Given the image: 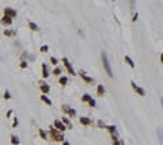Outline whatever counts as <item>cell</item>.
Wrapping results in <instances>:
<instances>
[{"label": "cell", "mask_w": 163, "mask_h": 145, "mask_svg": "<svg viewBox=\"0 0 163 145\" xmlns=\"http://www.w3.org/2000/svg\"><path fill=\"white\" fill-rule=\"evenodd\" d=\"M49 137H50L54 143H63V141H64L63 132L57 130L54 126H49Z\"/></svg>", "instance_id": "obj_1"}, {"label": "cell", "mask_w": 163, "mask_h": 145, "mask_svg": "<svg viewBox=\"0 0 163 145\" xmlns=\"http://www.w3.org/2000/svg\"><path fill=\"white\" fill-rule=\"evenodd\" d=\"M101 58H102V64H103V68H105V71H106L107 76L113 77V71H112V66H110V62H109V58H107L106 52H102Z\"/></svg>", "instance_id": "obj_2"}, {"label": "cell", "mask_w": 163, "mask_h": 145, "mask_svg": "<svg viewBox=\"0 0 163 145\" xmlns=\"http://www.w3.org/2000/svg\"><path fill=\"white\" fill-rule=\"evenodd\" d=\"M63 62H64V65H65V68H67V71L69 72V73L72 75V76H75V75H76V72H75V69H74V66L71 65V62L68 61V58H67V57H64L63 58Z\"/></svg>", "instance_id": "obj_3"}, {"label": "cell", "mask_w": 163, "mask_h": 145, "mask_svg": "<svg viewBox=\"0 0 163 145\" xmlns=\"http://www.w3.org/2000/svg\"><path fill=\"white\" fill-rule=\"evenodd\" d=\"M130 84H132V88L135 89V92H136V94H137V95H140V96H145V91H144V88L139 87L135 82H130Z\"/></svg>", "instance_id": "obj_4"}, {"label": "cell", "mask_w": 163, "mask_h": 145, "mask_svg": "<svg viewBox=\"0 0 163 145\" xmlns=\"http://www.w3.org/2000/svg\"><path fill=\"white\" fill-rule=\"evenodd\" d=\"M53 126L56 127L57 130H60V132H65V129H68V127L65 126V123H64L63 121H60V119H56V121H54Z\"/></svg>", "instance_id": "obj_5"}, {"label": "cell", "mask_w": 163, "mask_h": 145, "mask_svg": "<svg viewBox=\"0 0 163 145\" xmlns=\"http://www.w3.org/2000/svg\"><path fill=\"white\" fill-rule=\"evenodd\" d=\"M4 15H8V16H11V18H16V10H14V8H11V7H5L4 8Z\"/></svg>", "instance_id": "obj_6"}, {"label": "cell", "mask_w": 163, "mask_h": 145, "mask_svg": "<svg viewBox=\"0 0 163 145\" xmlns=\"http://www.w3.org/2000/svg\"><path fill=\"white\" fill-rule=\"evenodd\" d=\"M79 76H80L86 83H88V84L94 83V79H92V77H90V76H87V73H86L84 71H79Z\"/></svg>", "instance_id": "obj_7"}, {"label": "cell", "mask_w": 163, "mask_h": 145, "mask_svg": "<svg viewBox=\"0 0 163 145\" xmlns=\"http://www.w3.org/2000/svg\"><path fill=\"white\" fill-rule=\"evenodd\" d=\"M40 89H41V92H42V94H48V92L50 91V87H49V84L41 82V83H40Z\"/></svg>", "instance_id": "obj_8"}, {"label": "cell", "mask_w": 163, "mask_h": 145, "mask_svg": "<svg viewBox=\"0 0 163 145\" xmlns=\"http://www.w3.org/2000/svg\"><path fill=\"white\" fill-rule=\"evenodd\" d=\"M11 23H12V18H11V16L4 15V16L1 18V25H3V26H10Z\"/></svg>", "instance_id": "obj_9"}, {"label": "cell", "mask_w": 163, "mask_h": 145, "mask_svg": "<svg viewBox=\"0 0 163 145\" xmlns=\"http://www.w3.org/2000/svg\"><path fill=\"white\" fill-rule=\"evenodd\" d=\"M80 123L82 125H84V126H90V125L92 123V121L90 119V118H87V117H80Z\"/></svg>", "instance_id": "obj_10"}, {"label": "cell", "mask_w": 163, "mask_h": 145, "mask_svg": "<svg viewBox=\"0 0 163 145\" xmlns=\"http://www.w3.org/2000/svg\"><path fill=\"white\" fill-rule=\"evenodd\" d=\"M27 26H29V29H30L31 31H38V30H40L38 25H36V23L31 22V21H29V22H27Z\"/></svg>", "instance_id": "obj_11"}, {"label": "cell", "mask_w": 163, "mask_h": 145, "mask_svg": "<svg viewBox=\"0 0 163 145\" xmlns=\"http://www.w3.org/2000/svg\"><path fill=\"white\" fill-rule=\"evenodd\" d=\"M124 61H125V62H126V64H128V65H129V66H130V68H135V62H133V60H132V58H130V57H129V56H125V57H124Z\"/></svg>", "instance_id": "obj_12"}, {"label": "cell", "mask_w": 163, "mask_h": 145, "mask_svg": "<svg viewBox=\"0 0 163 145\" xmlns=\"http://www.w3.org/2000/svg\"><path fill=\"white\" fill-rule=\"evenodd\" d=\"M97 94H98V96H103L105 95V87L102 86V84H99V86L97 87Z\"/></svg>", "instance_id": "obj_13"}, {"label": "cell", "mask_w": 163, "mask_h": 145, "mask_svg": "<svg viewBox=\"0 0 163 145\" xmlns=\"http://www.w3.org/2000/svg\"><path fill=\"white\" fill-rule=\"evenodd\" d=\"M42 76L45 77V79L49 76V71H48V65H46V64H42Z\"/></svg>", "instance_id": "obj_14"}, {"label": "cell", "mask_w": 163, "mask_h": 145, "mask_svg": "<svg viewBox=\"0 0 163 145\" xmlns=\"http://www.w3.org/2000/svg\"><path fill=\"white\" fill-rule=\"evenodd\" d=\"M41 100H42V102H43V103H46V104H48V106H52V100H50V99H49V98H48V96H46V95H45V94H43V95H42V96H41Z\"/></svg>", "instance_id": "obj_15"}, {"label": "cell", "mask_w": 163, "mask_h": 145, "mask_svg": "<svg viewBox=\"0 0 163 145\" xmlns=\"http://www.w3.org/2000/svg\"><path fill=\"white\" fill-rule=\"evenodd\" d=\"M106 129L109 130L110 134H117V127L113 126V125H112V126H106Z\"/></svg>", "instance_id": "obj_16"}, {"label": "cell", "mask_w": 163, "mask_h": 145, "mask_svg": "<svg viewBox=\"0 0 163 145\" xmlns=\"http://www.w3.org/2000/svg\"><path fill=\"white\" fill-rule=\"evenodd\" d=\"M16 34L15 30H4V35L5 37H14Z\"/></svg>", "instance_id": "obj_17"}, {"label": "cell", "mask_w": 163, "mask_h": 145, "mask_svg": "<svg viewBox=\"0 0 163 145\" xmlns=\"http://www.w3.org/2000/svg\"><path fill=\"white\" fill-rule=\"evenodd\" d=\"M38 133H40V136H41V138H42V140H48V134H46L45 130L38 129Z\"/></svg>", "instance_id": "obj_18"}, {"label": "cell", "mask_w": 163, "mask_h": 145, "mask_svg": "<svg viewBox=\"0 0 163 145\" xmlns=\"http://www.w3.org/2000/svg\"><path fill=\"white\" fill-rule=\"evenodd\" d=\"M91 99H92V98L88 94H84L83 96H82V102H86V103H88V102H90V100H91Z\"/></svg>", "instance_id": "obj_19"}, {"label": "cell", "mask_w": 163, "mask_h": 145, "mask_svg": "<svg viewBox=\"0 0 163 145\" xmlns=\"http://www.w3.org/2000/svg\"><path fill=\"white\" fill-rule=\"evenodd\" d=\"M67 83H68V77L61 76V77H60V84H61V86H65Z\"/></svg>", "instance_id": "obj_20"}, {"label": "cell", "mask_w": 163, "mask_h": 145, "mask_svg": "<svg viewBox=\"0 0 163 145\" xmlns=\"http://www.w3.org/2000/svg\"><path fill=\"white\" fill-rule=\"evenodd\" d=\"M63 122L65 123V126H67V127H69V129L72 127V123H71V121H69L68 118H63Z\"/></svg>", "instance_id": "obj_21"}, {"label": "cell", "mask_w": 163, "mask_h": 145, "mask_svg": "<svg viewBox=\"0 0 163 145\" xmlns=\"http://www.w3.org/2000/svg\"><path fill=\"white\" fill-rule=\"evenodd\" d=\"M68 115H69V117H76V110H75V109H69V111H68Z\"/></svg>", "instance_id": "obj_22"}, {"label": "cell", "mask_w": 163, "mask_h": 145, "mask_svg": "<svg viewBox=\"0 0 163 145\" xmlns=\"http://www.w3.org/2000/svg\"><path fill=\"white\" fill-rule=\"evenodd\" d=\"M48 50H49V46H48V45H43V46H41V48H40V52H41V53H46Z\"/></svg>", "instance_id": "obj_23"}, {"label": "cell", "mask_w": 163, "mask_h": 145, "mask_svg": "<svg viewBox=\"0 0 163 145\" xmlns=\"http://www.w3.org/2000/svg\"><path fill=\"white\" fill-rule=\"evenodd\" d=\"M11 144H19V138L16 136H11Z\"/></svg>", "instance_id": "obj_24"}, {"label": "cell", "mask_w": 163, "mask_h": 145, "mask_svg": "<svg viewBox=\"0 0 163 145\" xmlns=\"http://www.w3.org/2000/svg\"><path fill=\"white\" fill-rule=\"evenodd\" d=\"M129 4H130V10L135 11V8H136V3H135V0H129Z\"/></svg>", "instance_id": "obj_25"}, {"label": "cell", "mask_w": 163, "mask_h": 145, "mask_svg": "<svg viewBox=\"0 0 163 145\" xmlns=\"http://www.w3.org/2000/svg\"><path fill=\"white\" fill-rule=\"evenodd\" d=\"M98 127H101V129H103V127H106V125H105V122L102 119L98 121Z\"/></svg>", "instance_id": "obj_26"}, {"label": "cell", "mask_w": 163, "mask_h": 145, "mask_svg": "<svg viewBox=\"0 0 163 145\" xmlns=\"http://www.w3.org/2000/svg\"><path fill=\"white\" fill-rule=\"evenodd\" d=\"M69 109H71V107H69L68 104H64V106H63V111H64V113H67V114H68Z\"/></svg>", "instance_id": "obj_27"}, {"label": "cell", "mask_w": 163, "mask_h": 145, "mask_svg": "<svg viewBox=\"0 0 163 145\" xmlns=\"http://www.w3.org/2000/svg\"><path fill=\"white\" fill-rule=\"evenodd\" d=\"M50 62L53 64V65H57V64H59V61H57L56 57H50Z\"/></svg>", "instance_id": "obj_28"}, {"label": "cell", "mask_w": 163, "mask_h": 145, "mask_svg": "<svg viewBox=\"0 0 163 145\" xmlns=\"http://www.w3.org/2000/svg\"><path fill=\"white\" fill-rule=\"evenodd\" d=\"M60 73H61V69H60V68H54V71H53V75H56V76H59Z\"/></svg>", "instance_id": "obj_29"}, {"label": "cell", "mask_w": 163, "mask_h": 145, "mask_svg": "<svg viewBox=\"0 0 163 145\" xmlns=\"http://www.w3.org/2000/svg\"><path fill=\"white\" fill-rule=\"evenodd\" d=\"M20 68H22V69L27 68V61H22V62H20Z\"/></svg>", "instance_id": "obj_30"}, {"label": "cell", "mask_w": 163, "mask_h": 145, "mask_svg": "<svg viewBox=\"0 0 163 145\" xmlns=\"http://www.w3.org/2000/svg\"><path fill=\"white\" fill-rule=\"evenodd\" d=\"M137 18H139V14L135 12V14H133V18H132V22H136V21H137Z\"/></svg>", "instance_id": "obj_31"}, {"label": "cell", "mask_w": 163, "mask_h": 145, "mask_svg": "<svg viewBox=\"0 0 163 145\" xmlns=\"http://www.w3.org/2000/svg\"><path fill=\"white\" fill-rule=\"evenodd\" d=\"M10 98H11V94L8 91H5L4 92V99H10Z\"/></svg>", "instance_id": "obj_32"}, {"label": "cell", "mask_w": 163, "mask_h": 145, "mask_svg": "<svg viewBox=\"0 0 163 145\" xmlns=\"http://www.w3.org/2000/svg\"><path fill=\"white\" fill-rule=\"evenodd\" d=\"M158 133H159V137H161V143H163V133H162V130L159 129V130H158Z\"/></svg>", "instance_id": "obj_33"}, {"label": "cell", "mask_w": 163, "mask_h": 145, "mask_svg": "<svg viewBox=\"0 0 163 145\" xmlns=\"http://www.w3.org/2000/svg\"><path fill=\"white\" fill-rule=\"evenodd\" d=\"M16 125H18V118L15 117V118H14V122H12V127H15Z\"/></svg>", "instance_id": "obj_34"}, {"label": "cell", "mask_w": 163, "mask_h": 145, "mask_svg": "<svg viewBox=\"0 0 163 145\" xmlns=\"http://www.w3.org/2000/svg\"><path fill=\"white\" fill-rule=\"evenodd\" d=\"M88 104H90L91 107H95V100H94V99H91V100L88 102Z\"/></svg>", "instance_id": "obj_35"}, {"label": "cell", "mask_w": 163, "mask_h": 145, "mask_svg": "<svg viewBox=\"0 0 163 145\" xmlns=\"http://www.w3.org/2000/svg\"><path fill=\"white\" fill-rule=\"evenodd\" d=\"M11 115H12V110H8L7 111V118H10Z\"/></svg>", "instance_id": "obj_36"}, {"label": "cell", "mask_w": 163, "mask_h": 145, "mask_svg": "<svg viewBox=\"0 0 163 145\" xmlns=\"http://www.w3.org/2000/svg\"><path fill=\"white\" fill-rule=\"evenodd\" d=\"M161 62H162V64H163V53H162V54H161Z\"/></svg>", "instance_id": "obj_37"}, {"label": "cell", "mask_w": 163, "mask_h": 145, "mask_svg": "<svg viewBox=\"0 0 163 145\" xmlns=\"http://www.w3.org/2000/svg\"><path fill=\"white\" fill-rule=\"evenodd\" d=\"M162 107H163V98H162Z\"/></svg>", "instance_id": "obj_38"}, {"label": "cell", "mask_w": 163, "mask_h": 145, "mask_svg": "<svg viewBox=\"0 0 163 145\" xmlns=\"http://www.w3.org/2000/svg\"><path fill=\"white\" fill-rule=\"evenodd\" d=\"M112 1H114V0H112Z\"/></svg>", "instance_id": "obj_39"}]
</instances>
